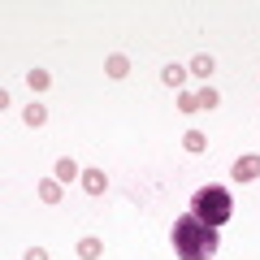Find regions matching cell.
<instances>
[{
	"label": "cell",
	"mask_w": 260,
	"mask_h": 260,
	"mask_svg": "<svg viewBox=\"0 0 260 260\" xmlns=\"http://www.w3.org/2000/svg\"><path fill=\"white\" fill-rule=\"evenodd\" d=\"M174 251H178V260H213V251H217V239H221V230H213V225H204L195 213H182L174 221Z\"/></svg>",
	"instance_id": "1"
},
{
	"label": "cell",
	"mask_w": 260,
	"mask_h": 260,
	"mask_svg": "<svg viewBox=\"0 0 260 260\" xmlns=\"http://www.w3.org/2000/svg\"><path fill=\"white\" fill-rule=\"evenodd\" d=\"M191 213L200 217L204 225L221 230V225L234 217V200H230V191H225V186H200V191H195V200H191Z\"/></svg>",
	"instance_id": "2"
},
{
	"label": "cell",
	"mask_w": 260,
	"mask_h": 260,
	"mask_svg": "<svg viewBox=\"0 0 260 260\" xmlns=\"http://www.w3.org/2000/svg\"><path fill=\"white\" fill-rule=\"evenodd\" d=\"M230 174H234V182H256V178H260V156H256V152L239 156V160H234V169H230Z\"/></svg>",
	"instance_id": "3"
},
{
	"label": "cell",
	"mask_w": 260,
	"mask_h": 260,
	"mask_svg": "<svg viewBox=\"0 0 260 260\" xmlns=\"http://www.w3.org/2000/svg\"><path fill=\"white\" fill-rule=\"evenodd\" d=\"M83 191H87V195H104V191H109L104 169H83Z\"/></svg>",
	"instance_id": "4"
},
{
	"label": "cell",
	"mask_w": 260,
	"mask_h": 260,
	"mask_svg": "<svg viewBox=\"0 0 260 260\" xmlns=\"http://www.w3.org/2000/svg\"><path fill=\"white\" fill-rule=\"evenodd\" d=\"M213 70H217V56H208V52H195L191 56V74L195 78H208Z\"/></svg>",
	"instance_id": "5"
},
{
	"label": "cell",
	"mask_w": 260,
	"mask_h": 260,
	"mask_svg": "<svg viewBox=\"0 0 260 260\" xmlns=\"http://www.w3.org/2000/svg\"><path fill=\"white\" fill-rule=\"evenodd\" d=\"M104 70H109V78H126L130 74V56L126 52H113L109 61H104Z\"/></svg>",
	"instance_id": "6"
},
{
	"label": "cell",
	"mask_w": 260,
	"mask_h": 260,
	"mask_svg": "<svg viewBox=\"0 0 260 260\" xmlns=\"http://www.w3.org/2000/svg\"><path fill=\"white\" fill-rule=\"evenodd\" d=\"M61 182H56V178H44V182H39V200H44V204H61Z\"/></svg>",
	"instance_id": "7"
},
{
	"label": "cell",
	"mask_w": 260,
	"mask_h": 260,
	"mask_svg": "<svg viewBox=\"0 0 260 260\" xmlns=\"http://www.w3.org/2000/svg\"><path fill=\"white\" fill-rule=\"evenodd\" d=\"M70 178H83V169H78V160L61 156V160H56V182H70Z\"/></svg>",
	"instance_id": "8"
},
{
	"label": "cell",
	"mask_w": 260,
	"mask_h": 260,
	"mask_svg": "<svg viewBox=\"0 0 260 260\" xmlns=\"http://www.w3.org/2000/svg\"><path fill=\"white\" fill-rule=\"evenodd\" d=\"M160 83L165 87H182L186 83V65H165V70H160Z\"/></svg>",
	"instance_id": "9"
},
{
	"label": "cell",
	"mask_w": 260,
	"mask_h": 260,
	"mask_svg": "<svg viewBox=\"0 0 260 260\" xmlns=\"http://www.w3.org/2000/svg\"><path fill=\"white\" fill-rule=\"evenodd\" d=\"M26 87H30V91H48V87H52V74H48V70H30Z\"/></svg>",
	"instance_id": "10"
},
{
	"label": "cell",
	"mask_w": 260,
	"mask_h": 260,
	"mask_svg": "<svg viewBox=\"0 0 260 260\" xmlns=\"http://www.w3.org/2000/svg\"><path fill=\"white\" fill-rule=\"evenodd\" d=\"M22 121H26V126H44L48 109H44V104H26V109H22Z\"/></svg>",
	"instance_id": "11"
},
{
	"label": "cell",
	"mask_w": 260,
	"mask_h": 260,
	"mask_svg": "<svg viewBox=\"0 0 260 260\" xmlns=\"http://www.w3.org/2000/svg\"><path fill=\"white\" fill-rule=\"evenodd\" d=\"M195 100H200V109H217V104H221V91H217V87H200Z\"/></svg>",
	"instance_id": "12"
},
{
	"label": "cell",
	"mask_w": 260,
	"mask_h": 260,
	"mask_svg": "<svg viewBox=\"0 0 260 260\" xmlns=\"http://www.w3.org/2000/svg\"><path fill=\"white\" fill-rule=\"evenodd\" d=\"M100 239H78V260H95V256H100Z\"/></svg>",
	"instance_id": "13"
},
{
	"label": "cell",
	"mask_w": 260,
	"mask_h": 260,
	"mask_svg": "<svg viewBox=\"0 0 260 260\" xmlns=\"http://www.w3.org/2000/svg\"><path fill=\"white\" fill-rule=\"evenodd\" d=\"M182 148H186V152H204V148H208V139L200 135V130H186V135H182Z\"/></svg>",
	"instance_id": "14"
},
{
	"label": "cell",
	"mask_w": 260,
	"mask_h": 260,
	"mask_svg": "<svg viewBox=\"0 0 260 260\" xmlns=\"http://www.w3.org/2000/svg\"><path fill=\"white\" fill-rule=\"evenodd\" d=\"M178 109H182V113H195V109H200L195 91H178Z\"/></svg>",
	"instance_id": "15"
},
{
	"label": "cell",
	"mask_w": 260,
	"mask_h": 260,
	"mask_svg": "<svg viewBox=\"0 0 260 260\" xmlns=\"http://www.w3.org/2000/svg\"><path fill=\"white\" fill-rule=\"evenodd\" d=\"M22 260H52V256H48V251H44V247H30V251H26V256H22Z\"/></svg>",
	"instance_id": "16"
}]
</instances>
